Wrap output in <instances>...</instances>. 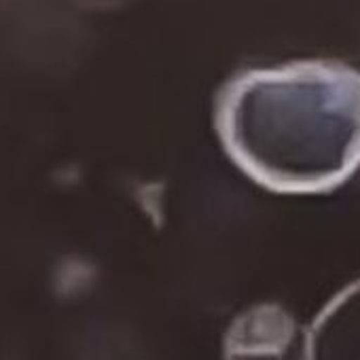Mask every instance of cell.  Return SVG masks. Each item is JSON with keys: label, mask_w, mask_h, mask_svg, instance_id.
Wrapping results in <instances>:
<instances>
[{"label": "cell", "mask_w": 360, "mask_h": 360, "mask_svg": "<svg viewBox=\"0 0 360 360\" xmlns=\"http://www.w3.org/2000/svg\"><path fill=\"white\" fill-rule=\"evenodd\" d=\"M307 330L278 303L240 311L223 337V360H305Z\"/></svg>", "instance_id": "obj_2"}, {"label": "cell", "mask_w": 360, "mask_h": 360, "mask_svg": "<svg viewBox=\"0 0 360 360\" xmlns=\"http://www.w3.org/2000/svg\"><path fill=\"white\" fill-rule=\"evenodd\" d=\"M214 127L233 165L282 195H318L360 169V70L301 60L231 77Z\"/></svg>", "instance_id": "obj_1"}, {"label": "cell", "mask_w": 360, "mask_h": 360, "mask_svg": "<svg viewBox=\"0 0 360 360\" xmlns=\"http://www.w3.org/2000/svg\"><path fill=\"white\" fill-rule=\"evenodd\" d=\"M305 360H360V280L337 292L307 330Z\"/></svg>", "instance_id": "obj_3"}]
</instances>
